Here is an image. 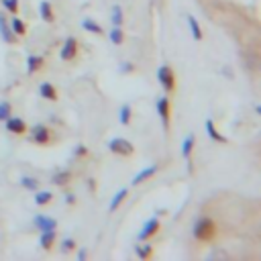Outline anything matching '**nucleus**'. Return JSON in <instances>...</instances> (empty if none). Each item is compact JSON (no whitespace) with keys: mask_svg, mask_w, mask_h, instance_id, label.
Listing matches in <instances>:
<instances>
[{"mask_svg":"<svg viewBox=\"0 0 261 261\" xmlns=\"http://www.w3.org/2000/svg\"><path fill=\"white\" fill-rule=\"evenodd\" d=\"M194 239L200 241V243H211L217 239V233H219V227L217 223L211 219V217H200L196 223H194Z\"/></svg>","mask_w":261,"mask_h":261,"instance_id":"f257e3e1","label":"nucleus"},{"mask_svg":"<svg viewBox=\"0 0 261 261\" xmlns=\"http://www.w3.org/2000/svg\"><path fill=\"white\" fill-rule=\"evenodd\" d=\"M109 151L121 155V158H131V155H135V145L123 137H115L109 141Z\"/></svg>","mask_w":261,"mask_h":261,"instance_id":"f03ea898","label":"nucleus"},{"mask_svg":"<svg viewBox=\"0 0 261 261\" xmlns=\"http://www.w3.org/2000/svg\"><path fill=\"white\" fill-rule=\"evenodd\" d=\"M160 229H162V221H160V217H151L149 221H145V223H143V227H141V231H139V235H137L139 243H147L149 239H153L155 235L160 233Z\"/></svg>","mask_w":261,"mask_h":261,"instance_id":"7ed1b4c3","label":"nucleus"},{"mask_svg":"<svg viewBox=\"0 0 261 261\" xmlns=\"http://www.w3.org/2000/svg\"><path fill=\"white\" fill-rule=\"evenodd\" d=\"M155 111H158L160 119H162V125L166 131H170V125H172V102L168 96H160L158 102H155Z\"/></svg>","mask_w":261,"mask_h":261,"instance_id":"20e7f679","label":"nucleus"},{"mask_svg":"<svg viewBox=\"0 0 261 261\" xmlns=\"http://www.w3.org/2000/svg\"><path fill=\"white\" fill-rule=\"evenodd\" d=\"M158 82H160V86L168 94L174 92L176 90V74H174V70L170 66H160V70H158Z\"/></svg>","mask_w":261,"mask_h":261,"instance_id":"39448f33","label":"nucleus"},{"mask_svg":"<svg viewBox=\"0 0 261 261\" xmlns=\"http://www.w3.org/2000/svg\"><path fill=\"white\" fill-rule=\"evenodd\" d=\"M78 51H80V43L76 37H68L62 45V51H60V58L62 62H74L76 56H78Z\"/></svg>","mask_w":261,"mask_h":261,"instance_id":"423d86ee","label":"nucleus"},{"mask_svg":"<svg viewBox=\"0 0 261 261\" xmlns=\"http://www.w3.org/2000/svg\"><path fill=\"white\" fill-rule=\"evenodd\" d=\"M5 129H7L11 135H19V137L27 135V131H29L27 123H25L23 119H19V117H13V115L5 121Z\"/></svg>","mask_w":261,"mask_h":261,"instance_id":"0eeeda50","label":"nucleus"},{"mask_svg":"<svg viewBox=\"0 0 261 261\" xmlns=\"http://www.w3.org/2000/svg\"><path fill=\"white\" fill-rule=\"evenodd\" d=\"M31 141L37 145H49L51 143V129L45 125H35L31 131Z\"/></svg>","mask_w":261,"mask_h":261,"instance_id":"6e6552de","label":"nucleus"},{"mask_svg":"<svg viewBox=\"0 0 261 261\" xmlns=\"http://www.w3.org/2000/svg\"><path fill=\"white\" fill-rule=\"evenodd\" d=\"M0 39H3L7 45H15L19 41V37L11 31V25H9V21L3 15H0Z\"/></svg>","mask_w":261,"mask_h":261,"instance_id":"1a4fd4ad","label":"nucleus"},{"mask_svg":"<svg viewBox=\"0 0 261 261\" xmlns=\"http://www.w3.org/2000/svg\"><path fill=\"white\" fill-rule=\"evenodd\" d=\"M204 129H206L208 137H211L215 143H219V145H227V143H229V139H227V137H225V135H223V133L217 129V125H215L211 119H208V121L204 123Z\"/></svg>","mask_w":261,"mask_h":261,"instance_id":"9d476101","label":"nucleus"},{"mask_svg":"<svg viewBox=\"0 0 261 261\" xmlns=\"http://www.w3.org/2000/svg\"><path fill=\"white\" fill-rule=\"evenodd\" d=\"M33 223L39 231H56L58 229V221L51 219V217H45V215H35Z\"/></svg>","mask_w":261,"mask_h":261,"instance_id":"9b49d317","label":"nucleus"},{"mask_svg":"<svg viewBox=\"0 0 261 261\" xmlns=\"http://www.w3.org/2000/svg\"><path fill=\"white\" fill-rule=\"evenodd\" d=\"M194 143H196V137H194V133H190V135L184 139V143H182V158L188 162V168H190V172H192V151H194Z\"/></svg>","mask_w":261,"mask_h":261,"instance_id":"f8f14e48","label":"nucleus"},{"mask_svg":"<svg viewBox=\"0 0 261 261\" xmlns=\"http://www.w3.org/2000/svg\"><path fill=\"white\" fill-rule=\"evenodd\" d=\"M39 96H41L43 100L56 102V100H58V88L51 84V82H41V84H39Z\"/></svg>","mask_w":261,"mask_h":261,"instance_id":"ddd939ff","label":"nucleus"},{"mask_svg":"<svg viewBox=\"0 0 261 261\" xmlns=\"http://www.w3.org/2000/svg\"><path fill=\"white\" fill-rule=\"evenodd\" d=\"M158 170H160V164H153V166H149V168H145V170H141L135 178H133V186H139V184H143V182H147V180H151L155 174H158Z\"/></svg>","mask_w":261,"mask_h":261,"instance_id":"4468645a","label":"nucleus"},{"mask_svg":"<svg viewBox=\"0 0 261 261\" xmlns=\"http://www.w3.org/2000/svg\"><path fill=\"white\" fill-rule=\"evenodd\" d=\"M56 241H58L56 231H41L39 245H41L43 251H51V249H54V245H56Z\"/></svg>","mask_w":261,"mask_h":261,"instance_id":"2eb2a0df","label":"nucleus"},{"mask_svg":"<svg viewBox=\"0 0 261 261\" xmlns=\"http://www.w3.org/2000/svg\"><path fill=\"white\" fill-rule=\"evenodd\" d=\"M43 66H45V58H43V56L31 54V56L27 58V74H29V76H33V74H37L39 70H43Z\"/></svg>","mask_w":261,"mask_h":261,"instance_id":"dca6fc26","label":"nucleus"},{"mask_svg":"<svg viewBox=\"0 0 261 261\" xmlns=\"http://www.w3.org/2000/svg\"><path fill=\"white\" fill-rule=\"evenodd\" d=\"M39 17L45 23H54L56 21V13H54V7H51L49 0H41L39 3Z\"/></svg>","mask_w":261,"mask_h":261,"instance_id":"f3484780","label":"nucleus"},{"mask_svg":"<svg viewBox=\"0 0 261 261\" xmlns=\"http://www.w3.org/2000/svg\"><path fill=\"white\" fill-rule=\"evenodd\" d=\"M11 31L21 39V37H25L27 35V23L23 21V19H19V15H13V19H11Z\"/></svg>","mask_w":261,"mask_h":261,"instance_id":"a211bd4d","label":"nucleus"},{"mask_svg":"<svg viewBox=\"0 0 261 261\" xmlns=\"http://www.w3.org/2000/svg\"><path fill=\"white\" fill-rule=\"evenodd\" d=\"M54 202V192H49V190H35V206L43 208L47 204Z\"/></svg>","mask_w":261,"mask_h":261,"instance_id":"6ab92c4d","label":"nucleus"},{"mask_svg":"<svg viewBox=\"0 0 261 261\" xmlns=\"http://www.w3.org/2000/svg\"><path fill=\"white\" fill-rule=\"evenodd\" d=\"M129 196V188H121L115 196H113V200H111V204H109V213H115L117 211V208L125 202V198Z\"/></svg>","mask_w":261,"mask_h":261,"instance_id":"aec40b11","label":"nucleus"},{"mask_svg":"<svg viewBox=\"0 0 261 261\" xmlns=\"http://www.w3.org/2000/svg\"><path fill=\"white\" fill-rule=\"evenodd\" d=\"M119 121H121L123 127H129V125H131V121H133V109H131L129 102L121 107V111H119Z\"/></svg>","mask_w":261,"mask_h":261,"instance_id":"412c9836","label":"nucleus"},{"mask_svg":"<svg viewBox=\"0 0 261 261\" xmlns=\"http://www.w3.org/2000/svg\"><path fill=\"white\" fill-rule=\"evenodd\" d=\"M82 29H84V31H88V33H92V35H104L102 27H100L94 19H90V17L82 19Z\"/></svg>","mask_w":261,"mask_h":261,"instance_id":"4be33fe9","label":"nucleus"},{"mask_svg":"<svg viewBox=\"0 0 261 261\" xmlns=\"http://www.w3.org/2000/svg\"><path fill=\"white\" fill-rule=\"evenodd\" d=\"M51 182H54L56 186H60V188H64V186H68V184L72 182V174H70L68 170L56 172V174H54V178H51Z\"/></svg>","mask_w":261,"mask_h":261,"instance_id":"5701e85b","label":"nucleus"},{"mask_svg":"<svg viewBox=\"0 0 261 261\" xmlns=\"http://www.w3.org/2000/svg\"><path fill=\"white\" fill-rule=\"evenodd\" d=\"M111 21H113V27H123L125 17H123V7L121 5H113V9H111Z\"/></svg>","mask_w":261,"mask_h":261,"instance_id":"b1692460","label":"nucleus"},{"mask_svg":"<svg viewBox=\"0 0 261 261\" xmlns=\"http://www.w3.org/2000/svg\"><path fill=\"white\" fill-rule=\"evenodd\" d=\"M153 245H135V255L139 257V259H143V261H147V259H151L153 257Z\"/></svg>","mask_w":261,"mask_h":261,"instance_id":"393cba45","label":"nucleus"},{"mask_svg":"<svg viewBox=\"0 0 261 261\" xmlns=\"http://www.w3.org/2000/svg\"><path fill=\"white\" fill-rule=\"evenodd\" d=\"M109 39H111L113 45H123L125 43V31H123V27H113L111 33H109Z\"/></svg>","mask_w":261,"mask_h":261,"instance_id":"a878e982","label":"nucleus"},{"mask_svg":"<svg viewBox=\"0 0 261 261\" xmlns=\"http://www.w3.org/2000/svg\"><path fill=\"white\" fill-rule=\"evenodd\" d=\"M188 25H190V33H192V39L194 41H202V29H200V25H198V21L192 17V15H188Z\"/></svg>","mask_w":261,"mask_h":261,"instance_id":"bb28decb","label":"nucleus"},{"mask_svg":"<svg viewBox=\"0 0 261 261\" xmlns=\"http://www.w3.org/2000/svg\"><path fill=\"white\" fill-rule=\"evenodd\" d=\"M21 186L25 188V190H29V192H35V190H39V180L37 178H33V176H21Z\"/></svg>","mask_w":261,"mask_h":261,"instance_id":"cd10ccee","label":"nucleus"},{"mask_svg":"<svg viewBox=\"0 0 261 261\" xmlns=\"http://www.w3.org/2000/svg\"><path fill=\"white\" fill-rule=\"evenodd\" d=\"M11 115H13V104L9 100H3L0 102V123H5Z\"/></svg>","mask_w":261,"mask_h":261,"instance_id":"c85d7f7f","label":"nucleus"},{"mask_svg":"<svg viewBox=\"0 0 261 261\" xmlns=\"http://www.w3.org/2000/svg\"><path fill=\"white\" fill-rule=\"evenodd\" d=\"M0 3H3V7L11 13V15H19V0H0Z\"/></svg>","mask_w":261,"mask_h":261,"instance_id":"c756f323","label":"nucleus"},{"mask_svg":"<svg viewBox=\"0 0 261 261\" xmlns=\"http://www.w3.org/2000/svg\"><path fill=\"white\" fill-rule=\"evenodd\" d=\"M74 249H76V241L74 239H64L62 241V251L64 253H72Z\"/></svg>","mask_w":261,"mask_h":261,"instance_id":"7c9ffc66","label":"nucleus"},{"mask_svg":"<svg viewBox=\"0 0 261 261\" xmlns=\"http://www.w3.org/2000/svg\"><path fill=\"white\" fill-rule=\"evenodd\" d=\"M119 72H121V74H133V72H135V64H131V62H123V64H121V68H119Z\"/></svg>","mask_w":261,"mask_h":261,"instance_id":"2f4dec72","label":"nucleus"},{"mask_svg":"<svg viewBox=\"0 0 261 261\" xmlns=\"http://www.w3.org/2000/svg\"><path fill=\"white\" fill-rule=\"evenodd\" d=\"M74 155H76V158H86V155H88V147L86 145H76L74 147Z\"/></svg>","mask_w":261,"mask_h":261,"instance_id":"473e14b6","label":"nucleus"},{"mask_svg":"<svg viewBox=\"0 0 261 261\" xmlns=\"http://www.w3.org/2000/svg\"><path fill=\"white\" fill-rule=\"evenodd\" d=\"M86 257H88V251L86 249H80L78 251V261H86Z\"/></svg>","mask_w":261,"mask_h":261,"instance_id":"72a5a7b5","label":"nucleus"},{"mask_svg":"<svg viewBox=\"0 0 261 261\" xmlns=\"http://www.w3.org/2000/svg\"><path fill=\"white\" fill-rule=\"evenodd\" d=\"M66 202H68V204H76V198H74V194H66Z\"/></svg>","mask_w":261,"mask_h":261,"instance_id":"f704fd0d","label":"nucleus"},{"mask_svg":"<svg viewBox=\"0 0 261 261\" xmlns=\"http://www.w3.org/2000/svg\"><path fill=\"white\" fill-rule=\"evenodd\" d=\"M168 211H164V208H160V211H155V217H166Z\"/></svg>","mask_w":261,"mask_h":261,"instance_id":"c9c22d12","label":"nucleus"}]
</instances>
